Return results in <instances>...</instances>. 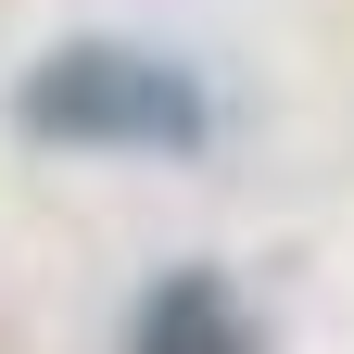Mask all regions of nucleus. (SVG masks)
Returning <instances> with one entry per match:
<instances>
[{"mask_svg": "<svg viewBox=\"0 0 354 354\" xmlns=\"http://www.w3.org/2000/svg\"><path fill=\"white\" fill-rule=\"evenodd\" d=\"M13 127L38 152H203L215 102L177 51H140V38H51L13 76Z\"/></svg>", "mask_w": 354, "mask_h": 354, "instance_id": "obj_1", "label": "nucleus"}, {"mask_svg": "<svg viewBox=\"0 0 354 354\" xmlns=\"http://www.w3.org/2000/svg\"><path fill=\"white\" fill-rule=\"evenodd\" d=\"M127 354H253V317L215 266H165L140 291V317H127Z\"/></svg>", "mask_w": 354, "mask_h": 354, "instance_id": "obj_2", "label": "nucleus"}]
</instances>
